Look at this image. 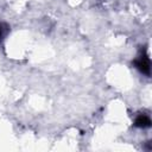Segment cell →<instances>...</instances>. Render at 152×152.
<instances>
[{
  "mask_svg": "<svg viewBox=\"0 0 152 152\" xmlns=\"http://www.w3.org/2000/svg\"><path fill=\"white\" fill-rule=\"evenodd\" d=\"M134 64H135V66H137V69L139 70V71H141L142 74H146V75H148L150 74V58H148V56L144 52L141 56H139V58H137L135 61H134Z\"/></svg>",
  "mask_w": 152,
  "mask_h": 152,
  "instance_id": "obj_1",
  "label": "cell"
},
{
  "mask_svg": "<svg viewBox=\"0 0 152 152\" xmlns=\"http://www.w3.org/2000/svg\"><path fill=\"white\" fill-rule=\"evenodd\" d=\"M134 125H135L137 127H140V128H146V127H150V126H151V120H150V118H148L147 115L141 114V115H139V116L135 119Z\"/></svg>",
  "mask_w": 152,
  "mask_h": 152,
  "instance_id": "obj_2",
  "label": "cell"
},
{
  "mask_svg": "<svg viewBox=\"0 0 152 152\" xmlns=\"http://www.w3.org/2000/svg\"><path fill=\"white\" fill-rule=\"evenodd\" d=\"M1 36H2V30H1V27H0V38H1Z\"/></svg>",
  "mask_w": 152,
  "mask_h": 152,
  "instance_id": "obj_3",
  "label": "cell"
}]
</instances>
